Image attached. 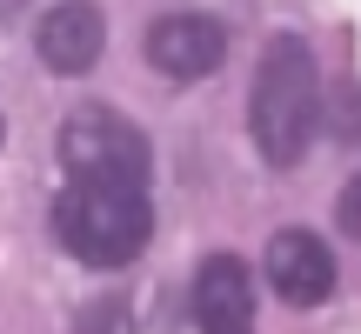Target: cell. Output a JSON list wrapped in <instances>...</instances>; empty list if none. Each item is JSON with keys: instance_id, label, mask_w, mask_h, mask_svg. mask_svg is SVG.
Here are the masks:
<instances>
[{"instance_id": "6da1fadb", "label": "cell", "mask_w": 361, "mask_h": 334, "mask_svg": "<svg viewBox=\"0 0 361 334\" xmlns=\"http://www.w3.org/2000/svg\"><path fill=\"white\" fill-rule=\"evenodd\" d=\"M247 128L268 167H301V154L314 147L322 128V67L314 47L301 34H274L261 47L255 67V94H247Z\"/></svg>"}, {"instance_id": "7a4b0ae2", "label": "cell", "mask_w": 361, "mask_h": 334, "mask_svg": "<svg viewBox=\"0 0 361 334\" xmlns=\"http://www.w3.org/2000/svg\"><path fill=\"white\" fill-rule=\"evenodd\" d=\"M54 234L74 261L87 268H128L154 234V207L147 187H101V180H67L61 207H54Z\"/></svg>"}, {"instance_id": "3957f363", "label": "cell", "mask_w": 361, "mask_h": 334, "mask_svg": "<svg viewBox=\"0 0 361 334\" xmlns=\"http://www.w3.org/2000/svg\"><path fill=\"white\" fill-rule=\"evenodd\" d=\"M61 167L67 180H101V187H147V174H154V147H147V134L134 128L128 114H114V107L87 101L74 107V114L61 120Z\"/></svg>"}, {"instance_id": "277c9868", "label": "cell", "mask_w": 361, "mask_h": 334, "mask_svg": "<svg viewBox=\"0 0 361 334\" xmlns=\"http://www.w3.org/2000/svg\"><path fill=\"white\" fill-rule=\"evenodd\" d=\"M261 274H268L274 301H288V308H322L328 295H335V254H328L322 234L308 228H281L268 247H261Z\"/></svg>"}, {"instance_id": "5b68a950", "label": "cell", "mask_w": 361, "mask_h": 334, "mask_svg": "<svg viewBox=\"0 0 361 334\" xmlns=\"http://www.w3.org/2000/svg\"><path fill=\"white\" fill-rule=\"evenodd\" d=\"M228 61V27L214 13H161L147 27V67L168 80H207Z\"/></svg>"}, {"instance_id": "8992f818", "label": "cell", "mask_w": 361, "mask_h": 334, "mask_svg": "<svg viewBox=\"0 0 361 334\" xmlns=\"http://www.w3.org/2000/svg\"><path fill=\"white\" fill-rule=\"evenodd\" d=\"M34 54H40V67H47V74H61V80L94 74V67H101V54H107V13L94 7V0H61L54 13H40Z\"/></svg>"}, {"instance_id": "52a82bcc", "label": "cell", "mask_w": 361, "mask_h": 334, "mask_svg": "<svg viewBox=\"0 0 361 334\" xmlns=\"http://www.w3.org/2000/svg\"><path fill=\"white\" fill-rule=\"evenodd\" d=\"M194 328L201 334H255V281L241 254H207L194 274Z\"/></svg>"}, {"instance_id": "ba28073f", "label": "cell", "mask_w": 361, "mask_h": 334, "mask_svg": "<svg viewBox=\"0 0 361 334\" xmlns=\"http://www.w3.org/2000/svg\"><path fill=\"white\" fill-rule=\"evenodd\" d=\"M74 334H134V308L128 301H87Z\"/></svg>"}, {"instance_id": "9c48e42d", "label": "cell", "mask_w": 361, "mask_h": 334, "mask_svg": "<svg viewBox=\"0 0 361 334\" xmlns=\"http://www.w3.org/2000/svg\"><path fill=\"white\" fill-rule=\"evenodd\" d=\"M335 221H341V234L348 241H361V174L341 187V201H335Z\"/></svg>"}, {"instance_id": "30bf717a", "label": "cell", "mask_w": 361, "mask_h": 334, "mask_svg": "<svg viewBox=\"0 0 361 334\" xmlns=\"http://www.w3.org/2000/svg\"><path fill=\"white\" fill-rule=\"evenodd\" d=\"M20 13H27V0H0V27H7V20H20Z\"/></svg>"}, {"instance_id": "8fae6325", "label": "cell", "mask_w": 361, "mask_h": 334, "mask_svg": "<svg viewBox=\"0 0 361 334\" xmlns=\"http://www.w3.org/2000/svg\"><path fill=\"white\" fill-rule=\"evenodd\" d=\"M0 141H7V120H0Z\"/></svg>"}]
</instances>
